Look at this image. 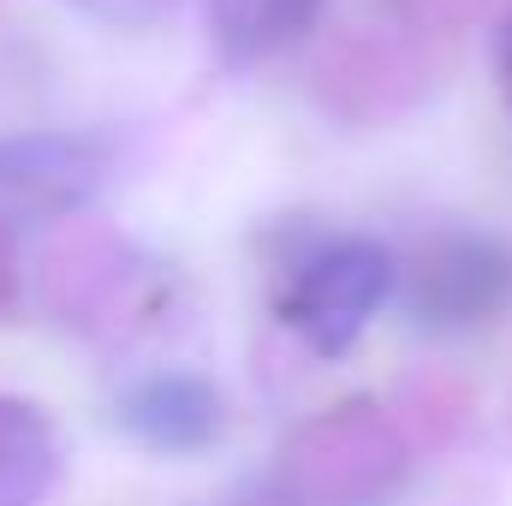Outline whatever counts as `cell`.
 Here are the masks:
<instances>
[{"label":"cell","mask_w":512,"mask_h":506,"mask_svg":"<svg viewBox=\"0 0 512 506\" xmlns=\"http://www.w3.org/2000/svg\"><path fill=\"white\" fill-rule=\"evenodd\" d=\"M399 292V262L370 233H316L280 274V322L316 352L346 358Z\"/></svg>","instance_id":"cell-1"},{"label":"cell","mask_w":512,"mask_h":506,"mask_svg":"<svg viewBox=\"0 0 512 506\" xmlns=\"http://www.w3.org/2000/svg\"><path fill=\"white\" fill-rule=\"evenodd\" d=\"M405 477V441L370 399L304 423L280 453V489L298 506H376Z\"/></svg>","instance_id":"cell-2"},{"label":"cell","mask_w":512,"mask_h":506,"mask_svg":"<svg viewBox=\"0 0 512 506\" xmlns=\"http://www.w3.org/2000/svg\"><path fill=\"white\" fill-rule=\"evenodd\" d=\"M399 286L411 292L417 322H429V328H477V322L507 310L512 256L489 233L453 227V233H435L411 256V268H399Z\"/></svg>","instance_id":"cell-3"},{"label":"cell","mask_w":512,"mask_h":506,"mask_svg":"<svg viewBox=\"0 0 512 506\" xmlns=\"http://www.w3.org/2000/svg\"><path fill=\"white\" fill-rule=\"evenodd\" d=\"M114 423L149 453H203L227 429L221 387L191 370H155L114 399Z\"/></svg>","instance_id":"cell-4"},{"label":"cell","mask_w":512,"mask_h":506,"mask_svg":"<svg viewBox=\"0 0 512 506\" xmlns=\"http://www.w3.org/2000/svg\"><path fill=\"white\" fill-rule=\"evenodd\" d=\"M102 185V155L84 137H6L0 209H78Z\"/></svg>","instance_id":"cell-5"},{"label":"cell","mask_w":512,"mask_h":506,"mask_svg":"<svg viewBox=\"0 0 512 506\" xmlns=\"http://www.w3.org/2000/svg\"><path fill=\"white\" fill-rule=\"evenodd\" d=\"M60 483V441L42 405L0 393V506H42Z\"/></svg>","instance_id":"cell-6"},{"label":"cell","mask_w":512,"mask_h":506,"mask_svg":"<svg viewBox=\"0 0 512 506\" xmlns=\"http://www.w3.org/2000/svg\"><path fill=\"white\" fill-rule=\"evenodd\" d=\"M322 0H209V36L233 66L274 60L316 24Z\"/></svg>","instance_id":"cell-7"},{"label":"cell","mask_w":512,"mask_h":506,"mask_svg":"<svg viewBox=\"0 0 512 506\" xmlns=\"http://www.w3.org/2000/svg\"><path fill=\"white\" fill-rule=\"evenodd\" d=\"M90 18H102V24H149V18H161L173 0H78Z\"/></svg>","instance_id":"cell-8"},{"label":"cell","mask_w":512,"mask_h":506,"mask_svg":"<svg viewBox=\"0 0 512 506\" xmlns=\"http://www.w3.org/2000/svg\"><path fill=\"white\" fill-rule=\"evenodd\" d=\"M495 84H501V102H507V114H512V12L495 30Z\"/></svg>","instance_id":"cell-9"},{"label":"cell","mask_w":512,"mask_h":506,"mask_svg":"<svg viewBox=\"0 0 512 506\" xmlns=\"http://www.w3.org/2000/svg\"><path fill=\"white\" fill-rule=\"evenodd\" d=\"M18 292V256H12V233H6V215H0V310L12 304Z\"/></svg>","instance_id":"cell-10"},{"label":"cell","mask_w":512,"mask_h":506,"mask_svg":"<svg viewBox=\"0 0 512 506\" xmlns=\"http://www.w3.org/2000/svg\"><path fill=\"white\" fill-rule=\"evenodd\" d=\"M251 506H298V501H292V495H286V489H274V495H268V501H251Z\"/></svg>","instance_id":"cell-11"}]
</instances>
